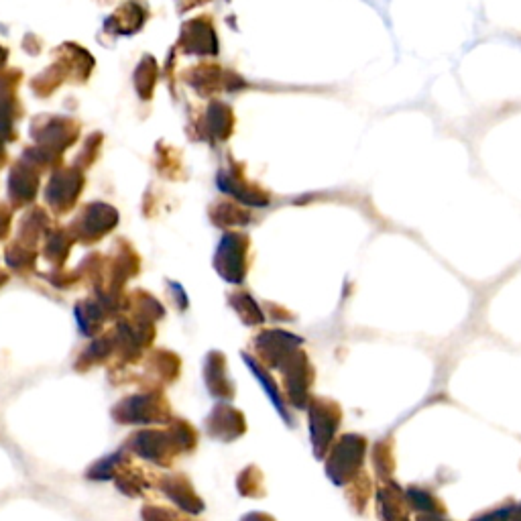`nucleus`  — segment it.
<instances>
[{
  "instance_id": "f257e3e1",
  "label": "nucleus",
  "mask_w": 521,
  "mask_h": 521,
  "mask_svg": "<svg viewBox=\"0 0 521 521\" xmlns=\"http://www.w3.org/2000/svg\"><path fill=\"white\" fill-rule=\"evenodd\" d=\"M365 454H367V440L363 436L357 434L344 436L338 442L328 467V473L334 479V483L342 485V483L355 481L365 462Z\"/></svg>"
},
{
  "instance_id": "f03ea898",
  "label": "nucleus",
  "mask_w": 521,
  "mask_h": 521,
  "mask_svg": "<svg viewBox=\"0 0 521 521\" xmlns=\"http://www.w3.org/2000/svg\"><path fill=\"white\" fill-rule=\"evenodd\" d=\"M375 499L381 521H412V507L405 497V489H401L393 479L381 481Z\"/></svg>"
},
{
  "instance_id": "7ed1b4c3",
  "label": "nucleus",
  "mask_w": 521,
  "mask_h": 521,
  "mask_svg": "<svg viewBox=\"0 0 521 521\" xmlns=\"http://www.w3.org/2000/svg\"><path fill=\"white\" fill-rule=\"evenodd\" d=\"M314 420H316V426H314L316 444H318V448H322V446H326L330 442V438L334 436V432L338 428L340 410L336 408L334 403H320Z\"/></svg>"
},
{
  "instance_id": "20e7f679",
  "label": "nucleus",
  "mask_w": 521,
  "mask_h": 521,
  "mask_svg": "<svg viewBox=\"0 0 521 521\" xmlns=\"http://www.w3.org/2000/svg\"><path fill=\"white\" fill-rule=\"evenodd\" d=\"M405 497H408V503H410L412 511H416L418 515L420 513H440V515L448 513V509L442 503V499L436 493H432L430 489H426V487L412 485V487L405 489Z\"/></svg>"
},
{
  "instance_id": "39448f33",
  "label": "nucleus",
  "mask_w": 521,
  "mask_h": 521,
  "mask_svg": "<svg viewBox=\"0 0 521 521\" xmlns=\"http://www.w3.org/2000/svg\"><path fill=\"white\" fill-rule=\"evenodd\" d=\"M373 467L379 481L393 479L395 471V456H393V440H381L373 448Z\"/></svg>"
},
{
  "instance_id": "423d86ee",
  "label": "nucleus",
  "mask_w": 521,
  "mask_h": 521,
  "mask_svg": "<svg viewBox=\"0 0 521 521\" xmlns=\"http://www.w3.org/2000/svg\"><path fill=\"white\" fill-rule=\"evenodd\" d=\"M353 489H355V491H351V499H353L355 509L361 513V511H365V507H367V503H369V499H371L373 485H371V481H369L367 475H361V479L355 477V487H353Z\"/></svg>"
},
{
  "instance_id": "0eeeda50",
  "label": "nucleus",
  "mask_w": 521,
  "mask_h": 521,
  "mask_svg": "<svg viewBox=\"0 0 521 521\" xmlns=\"http://www.w3.org/2000/svg\"><path fill=\"white\" fill-rule=\"evenodd\" d=\"M513 507H515V501L507 499V501L499 503L497 507H493L489 511H481L471 521H509V515L513 511Z\"/></svg>"
},
{
  "instance_id": "6e6552de",
  "label": "nucleus",
  "mask_w": 521,
  "mask_h": 521,
  "mask_svg": "<svg viewBox=\"0 0 521 521\" xmlns=\"http://www.w3.org/2000/svg\"><path fill=\"white\" fill-rule=\"evenodd\" d=\"M416 521H450V519H446V515L440 513H420Z\"/></svg>"
},
{
  "instance_id": "1a4fd4ad",
  "label": "nucleus",
  "mask_w": 521,
  "mask_h": 521,
  "mask_svg": "<svg viewBox=\"0 0 521 521\" xmlns=\"http://www.w3.org/2000/svg\"><path fill=\"white\" fill-rule=\"evenodd\" d=\"M509 521H521V503H515V507L509 515Z\"/></svg>"
}]
</instances>
